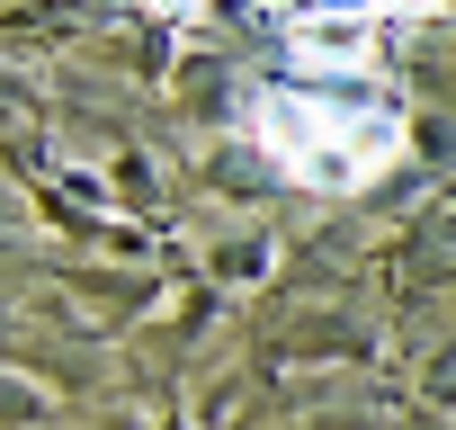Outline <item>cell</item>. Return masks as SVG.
<instances>
[{"label": "cell", "instance_id": "obj_3", "mask_svg": "<svg viewBox=\"0 0 456 430\" xmlns=\"http://www.w3.org/2000/svg\"><path fill=\"white\" fill-rule=\"evenodd\" d=\"M358 10H376V19H438L447 0H358Z\"/></svg>", "mask_w": 456, "mask_h": 430}, {"label": "cell", "instance_id": "obj_1", "mask_svg": "<svg viewBox=\"0 0 456 430\" xmlns=\"http://www.w3.org/2000/svg\"><path fill=\"white\" fill-rule=\"evenodd\" d=\"M251 135H260V153H269L287 179L331 188V197L385 179V170L411 153L403 108H385V99H340V90H305V81H269V90L251 99Z\"/></svg>", "mask_w": 456, "mask_h": 430}, {"label": "cell", "instance_id": "obj_2", "mask_svg": "<svg viewBox=\"0 0 456 430\" xmlns=\"http://www.w3.org/2000/svg\"><path fill=\"white\" fill-rule=\"evenodd\" d=\"M376 10H358V0H314V10L296 19V63L305 72H358L376 54Z\"/></svg>", "mask_w": 456, "mask_h": 430}]
</instances>
